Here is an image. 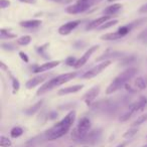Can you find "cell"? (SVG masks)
Here are the masks:
<instances>
[{
    "mask_svg": "<svg viewBox=\"0 0 147 147\" xmlns=\"http://www.w3.org/2000/svg\"><path fill=\"white\" fill-rule=\"evenodd\" d=\"M75 119H76V112L71 111L63 120L59 121L55 126L47 131V139L49 140H55V139L61 138V136L67 134L69 132V128L71 127V125L75 122Z\"/></svg>",
    "mask_w": 147,
    "mask_h": 147,
    "instance_id": "1",
    "label": "cell"
},
{
    "mask_svg": "<svg viewBox=\"0 0 147 147\" xmlns=\"http://www.w3.org/2000/svg\"><path fill=\"white\" fill-rule=\"evenodd\" d=\"M138 69L136 67H128L127 69H125L124 71H122L121 74H119L118 76L112 81L110 85L108 86L106 90L107 95H111L113 93L119 91L121 88H123L124 86H126V84L136 76Z\"/></svg>",
    "mask_w": 147,
    "mask_h": 147,
    "instance_id": "2",
    "label": "cell"
},
{
    "mask_svg": "<svg viewBox=\"0 0 147 147\" xmlns=\"http://www.w3.org/2000/svg\"><path fill=\"white\" fill-rule=\"evenodd\" d=\"M77 76H78V73H77V71H71V73L63 74V75L57 76L55 78L51 79V80H49L47 82H45V84H42V86L37 90L36 96H41V95H43L45 93L53 90V89L57 88V87L61 86V85L69 82L71 80L76 78Z\"/></svg>",
    "mask_w": 147,
    "mask_h": 147,
    "instance_id": "3",
    "label": "cell"
},
{
    "mask_svg": "<svg viewBox=\"0 0 147 147\" xmlns=\"http://www.w3.org/2000/svg\"><path fill=\"white\" fill-rule=\"evenodd\" d=\"M91 128V120L87 117L82 118L79 121L78 125L73 131L71 136L77 140H84L85 137L88 135V132Z\"/></svg>",
    "mask_w": 147,
    "mask_h": 147,
    "instance_id": "4",
    "label": "cell"
},
{
    "mask_svg": "<svg viewBox=\"0 0 147 147\" xmlns=\"http://www.w3.org/2000/svg\"><path fill=\"white\" fill-rule=\"evenodd\" d=\"M146 105H147V99L144 98V97H141L138 101H136V102H134L133 104H131L130 106H129L128 111H127L123 116L120 117V121L121 122H125V121H127L129 118H131V116H132L134 113L142 110Z\"/></svg>",
    "mask_w": 147,
    "mask_h": 147,
    "instance_id": "5",
    "label": "cell"
},
{
    "mask_svg": "<svg viewBox=\"0 0 147 147\" xmlns=\"http://www.w3.org/2000/svg\"><path fill=\"white\" fill-rule=\"evenodd\" d=\"M111 63H112V61H102V63H99L98 65H96V67H92L91 69H89L88 71H86V73H85L84 75L82 76V78L83 79H92V78H94V77L100 75V74L102 73L104 69H106L107 67L111 65Z\"/></svg>",
    "mask_w": 147,
    "mask_h": 147,
    "instance_id": "6",
    "label": "cell"
},
{
    "mask_svg": "<svg viewBox=\"0 0 147 147\" xmlns=\"http://www.w3.org/2000/svg\"><path fill=\"white\" fill-rule=\"evenodd\" d=\"M49 76H51V74H40L38 76L34 77V78L27 81L26 84H25V87H26V89L30 90V89L34 88V87L38 86V85L45 84V83L49 80Z\"/></svg>",
    "mask_w": 147,
    "mask_h": 147,
    "instance_id": "7",
    "label": "cell"
},
{
    "mask_svg": "<svg viewBox=\"0 0 147 147\" xmlns=\"http://www.w3.org/2000/svg\"><path fill=\"white\" fill-rule=\"evenodd\" d=\"M82 22L81 20H73V21H69V22L65 23L61 26H59V33L61 35H69V33L73 30L77 28V27L80 25V23Z\"/></svg>",
    "mask_w": 147,
    "mask_h": 147,
    "instance_id": "8",
    "label": "cell"
},
{
    "mask_svg": "<svg viewBox=\"0 0 147 147\" xmlns=\"http://www.w3.org/2000/svg\"><path fill=\"white\" fill-rule=\"evenodd\" d=\"M98 49H99V45H93V47H89L88 51H87L86 53H85L84 55H83L82 57H81L80 59H78V61H77L75 67H76V69H79V67H83L84 65H86L87 61H88L89 59L91 57V55H92L96 51H98Z\"/></svg>",
    "mask_w": 147,
    "mask_h": 147,
    "instance_id": "9",
    "label": "cell"
},
{
    "mask_svg": "<svg viewBox=\"0 0 147 147\" xmlns=\"http://www.w3.org/2000/svg\"><path fill=\"white\" fill-rule=\"evenodd\" d=\"M112 18H113V16H110V15H104V16H101V17H99V18L95 19V20L91 21V22L86 26V29L87 30H92V29L99 28L101 25H103L104 23H106L107 21L111 20Z\"/></svg>",
    "mask_w": 147,
    "mask_h": 147,
    "instance_id": "10",
    "label": "cell"
},
{
    "mask_svg": "<svg viewBox=\"0 0 147 147\" xmlns=\"http://www.w3.org/2000/svg\"><path fill=\"white\" fill-rule=\"evenodd\" d=\"M59 63H61V61H47V63H42V65L35 67L34 69H33L32 73H34V74L45 73V71H49V69H55V67H57V65H59Z\"/></svg>",
    "mask_w": 147,
    "mask_h": 147,
    "instance_id": "11",
    "label": "cell"
},
{
    "mask_svg": "<svg viewBox=\"0 0 147 147\" xmlns=\"http://www.w3.org/2000/svg\"><path fill=\"white\" fill-rule=\"evenodd\" d=\"M99 93H100V87L99 86L93 87L91 90H89L88 92L84 95V97H83V101H84V102L89 106V105H91L93 102H94V100L97 98V96L99 95Z\"/></svg>",
    "mask_w": 147,
    "mask_h": 147,
    "instance_id": "12",
    "label": "cell"
},
{
    "mask_svg": "<svg viewBox=\"0 0 147 147\" xmlns=\"http://www.w3.org/2000/svg\"><path fill=\"white\" fill-rule=\"evenodd\" d=\"M89 10V8L85 5H82L80 3L76 2L75 4L73 5H69L65 8V11L69 14H79V13H83L85 11Z\"/></svg>",
    "mask_w": 147,
    "mask_h": 147,
    "instance_id": "13",
    "label": "cell"
},
{
    "mask_svg": "<svg viewBox=\"0 0 147 147\" xmlns=\"http://www.w3.org/2000/svg\"><path fill=\"white\" fill-rule=\"evenodd\" d=\"M124 53L120 51H113V53H106L99 57L96 59L97 61H111V59H120V57H125Z\"/></svg>",
    "mask_w": 147,
    "mask_h": 147,
    "instance_id": "14",
    "label": "cell"
},
{
    "mask_svg": "<svg viewBox=\"0 0 147 147\" xmlns=\"http://www.w3.org/2000/svg\"><path fill=\"white\" fill-rule=\"evenodd\" d=\"M83 88H84V85H75V86L65 87V88H61V90L57 91V94L59 96H63V95H67V94H74V93H77L79 91H81Z\"/></svg>",
    "mask_w": 147,
    "mask_h": 147,
    "instance_id": "15",
    "label": "cell"
},
{
    "mask_svg": "<svg viewBox=\"0 0 147 147\" xmlns=\"http://www.w3.org/2000/svg\"><path fill=\"white\" fill-rule=\"evenodd\" d=\"M121 8H122V4H120V3H113L112 5L107 6L106 8L103 10V13H104V15L114 16V14H116Z\"/></svg>",
    "mask_w": 147,
    "mask_h": 147,
    "instance_id": "16",
    "label": "cell"
},
{
    "mask_svg": "<svg viewBox=\"0 0 147 147\" xmlns=\"http://www.w3.org/2000/svg\"><path fill=\"white\" fill-rule=\"evenodd\" d=\"M19 24L24 28H35V27H38L41 24V21L37 20V19H29V20L21 21Z\"/></svg>",
    "mask_w": 147,
    "mask_h": 147,
    "instance_id": "17",
    "label": "cell"
},
{
    "mask_svg": "<svg viewBox=\"0 0 147 147\" xmlns=\"http://www.w3.org/2000/svg\"><path fill=\"white\" fill-rule=\"evenodd\" d=\"M121 38H123V36L118 32V31L106 33V34H104V35H102V36H101V39H102V40H107V41L118 40V39H121Z\"/></svg>",
    "mask_w": 147,
    "mask_h": 147,
    "instance_id": "18",
    "label": "cell"
},
{
    "mask_svg": "<svg viewBox=\"0 0 147 147\" xmlns=\"http://www.w3.org/2000/svg\"><path fill=\"white\" fill-rule=\"evenodd\" d=\"M42 104H43V100L38 101V102L35 103L34 105H32V106L29 107L28 109H26V110H25V114L29 115V116H31V115H34L36 112H38V110L41 108Z\"/></svg>",
    "mask_w": 147,
    "mask_h": 147,
    "instance_id": "19",
    "label": "cell"
},
{
    "mask_svg": "<svg viewBox=\"0 0 147 147\" xmlns=\"http://www.w3.org/2000/svg\"><path fill=\"white\" fill-rule=\"evenodd\" d=\"M135 87H136V91L144 90L147 87V80L143 78V77H138V78L135 80Z\"/></svg>",
    "mask_w": 147,
    "mask_h": 147,
    "instance_id": "20",
    "label": "cell"
},
{
    "mask_svg": "<svg viewBox=\"0 0 147 147\" xmlns=\"http://www.w3.org/2000/svg\"><path fill=\"white\" fill-rule=\"evenodd\" d=\"M100 130H94L92 132H90L86 137H85L84 140H87V142H93V141H96L98 139V137L100 136Z\"/></svg>",
    "mask_w": 147,
    "mask_h": 147,
    "instance_id": "21",
    "label": "cell"
},
{
    "mask_svg": "<svg viewBox=\"0 0 147 147\" xmlns=\"http://www.w3.org/2000/svg\"><path fill=\"white\" fill-rule=\"evenodd\" d=\"M8 74H9V77H10V79H11V85H12L13 93L15 94V93L18 92L19 89H20V83H19V81L17 80L15 77H13L10 73H8Z\"/></svg>",
    "mask_w": 147,
    "mask_h": 147,
    "instance_id": "22",
    "label": "cell"
},
{
    "mask_svg": "<svg viewBox=\"0 0 147 147\" xmlns=\"http://www.w3.org/2000/svg\"><path fill=\"white\" fill-rule=\"evenodd\" d=\"M30 41H31L30 35H23V36L19 37L18 39H16V43L19 45H27L30 43Z\"/></svg>",
    "mask_w": 147,
    "mask_h": 147,
    "instance_id": "23",
    "label": "cell"
},
{
    "mask_svg": "<svg viewBox=\"0 0 147 147\" xmlns=\"http://www.w3.org/2000/svg\"><path fill=\"white\" fill-rule=\"evenodd\" d=\"M118 22H119V21L117 20V19H111V20L107 21V22H106V23H104L103 25H101V26L99 27L98 29H100V30L108 29V28H110V27H112V26H114V25H116Z\"/></svg>",
    "mask_w": 147,
    "mask_h": 147,
    "instance_id": "24",
    "label": "cell"
},
{
    "mask_svg": "<svg viewBox=\"0 0 147 147\" xmlns=\"http://www.w3.org/2000/svg\"><path fill=\"white\" fill-rule=\"evenodd\" d=\"M23 133V129L21 127H14L12 128V130L10 131V135L13 138H17V137L21 136Z\"/></svg>",
    "mask_w": 147,
    "mask_h": 147,
    "instance_id": "25",
    "label": "cell"
},
{
    "mask_svg": "<svg viewBox=\"0 0 147 147\" xmlns=\"http://www.w3.org/2000/svg\"><path fill=\"white\" fill-rule=\"evenodd\" d=\"M146 121H147V113L146 114H143V115H141V116H139L138 118L133 122L132 126H134V127L139 126V125L143 124V123L146 122Z\"/></svg>",
    "mask_w": 147,
    "mask_h": 147,
    "instance_id": "26",
    "label": "cell"
},
{
    "mask_svg": "<svg viewBox=\"0 0 147 147\" xmlns=\"http://www.w3.org/2000/svg\"><path fill=\"white\" fill-rule=\"evenodd\" d=\"M132 30V29L130 28V27H129V25L128 24H125V25H122V26H120L118 28V32L120 33L121 35H122L123 37L125 36V35H127L128 34L129 32H130V31Z\"/></svg>",
    "mask_w": 147,
    "mask_h": 147,
    "instance_id": "27",
    "label": "cell"
},
{
    "mask_svg": "<svg viewBox=\"0 0 147 147\" xmlns=\"http://www.w3.org/2000/svg\"><path fill=\"white\" fill-rule=\"evenodd\" d=\"M1 33V38L2 39H5V38H15L16 37V34H13V33H9L8 31H6L5 29H1L0 31Z\"/></svg>",
    "mask_w": 147,
    "mask_h": 147,
    "instance_id": "28",
    "label": "cell"
},
{
    "mask_svg": "<svg viewBox=\"0 0 147 147\" xmlns=\"http://www.w3.org/2000/svg\"><path fill=\"white\" fill-rule=\"evenodd\" d=\"M0 146L1 147H9L11 146V141L7 137L1 136L0 137Z\"/></svg>",
    "mask_w": 147,
    "mask_h": 147,
    "instance_id": "29",
    "label": "cell"
},
{
    "mask_svg": "<svg viewBox=\"0 0 147 147\" xmlns=\"http://www.w3.org/2000/svg\"><path fill=\"white\" fill-rule=\"evenodd\" d=\"M77 61H78V59H77L75 57H67V59H65V65H69V67H75Z\"/></svg>",
    "mask_w": 147,
    "mask_h": 147,
    "instance_id": "30",
    "label": "cell"
},
{
    "mask_svg": "<svg viewBox=\"0 0 147 147\" xmlns=\"http://www.w3.org/2000/svg\"><path fill=\"white\" fill-rule=\"evenodd\" d=\"M135 61V57H133V55H130V57H125L124 59L121 61V63H120V65H128V63H133V61Z\"/></svg>",
    "mask_w": 147,
    "mask_h": 147,
    "instance_id": "31",
    "label": "cell"
},
{
    "mask_svg": "<svg viewBox=\"0 0 147 147\" xmlns=\"http://www.w3.org/2000/svg\"><path fill=\"white\" fill-rule=\"evenodd\" d=\"M47 47H49L47 43H45V45L37 47V51H38V53H40V55H42V57H45V59H47V53H45V51H47Z\"/></svg>",
    "mask_w": 147,
    "mask_h": 147,
    "instance_id": "32",
    "label": "cell"
},
{
    "mask_svg": "<svg viewBox=\"0 0 147 147\" xmlns=\"http://www.w3.org/2000/svg\"><path fill=\"white\" fill-rule=\"evenodd\" d=\"M137 132H138V129H137V128H131V129H129V130L127 131V132L125 133L123 136H124L125 138H130V137L134 136Z\"/></svg>",
    "mask_w": 147,
    "mask_h": 147,
    "instance_id": "33",
    "label": "cell"
},
{
    "mask_svg": "<svg viewBox=\"0 0 147 147\" xmlns=\"http://www.w3.org/2000/svg\"><path fill=\"white\" fill-rule=\"evenodd\" d=\"M138 39L143 43H147V28L138 35Z\"/></svg>",
    "mask_w": 147,
    "mask_h": 147,
    "instance_id": "34",
    "label": "cell"
},
{
    "mask_svg": "<svg viewBox=\"0 0 147 147\" xmlns=\"http://www.w3.org/2000/svg\"><path fill=\"white\" fill-rule=\"evenodd\" d=\"M1 47H2V49H4V51H14L15 49V47L14 45H12V43H2L1 45Z\"/></svg>",
    "mask_w": 147,
    "mask_h": 147,
    "instance_id": "35",
    "label": "cell"
},
{
    "mask_svg": "<svg viewBox=\"0 0 147 147\" xmlns=\"http://www.w3.org/2000/svg\"><path fill=\"white\" fill-rule=\"evenodd\" d=\"M19 57H20V59H22L24 63H28V61H29L28 55H27L24 51H19Z\"/></svg>",
    "mask_w": 147,
    "mask_h": 147,
    "instance_id": "36",
    "label": "cell"
},
{
    "mask_svg": "<svg viewBox=\"0 0 147 147\" xmlns=\"http://www.w3.org/2000/svg\"><path fill=\"white\" fill-rule=\"evenodd\" d=\"M9 5H10V1H8V0H0V7L2 9H5Z\"/></svg>",
    "mask_w": 147,
    "mask_h": 147,
    "instance_id": "37",
    "label": "cell"
},
{
    "mask_svg": "<svg viewBox=\"0 0 147 147\" xmlns=\"http://www.w3.org/2000/svg\"><path fill=\"white\" fill-rule=\"evenodd\" d=\"M139 12H141V13H146L147 12V4L143 5V6L141 7L140 9H139Z\"/></svg>",
    "mask_w": 147,
    "mask_h": 147,
    "instance_id": "38",
    "label": "cell"
},
{
    "mask_svg": "<svg viewBox=\"0 0 147 147\" xmlns=\"http://www.w3.org/2000/svg\"><path fill=\"white\" fill-rule=\"evenodd\" d=\"M53 2H57V3H67V2H71V0H51Z\"/></svg>",
    "mask_w": 147,
    "mask_h": 147,
    "instance_id": "39",
    "label": "cell"
},
{
    "mask_svg": "<svg viewBox=\"0 0 147 147\" xmlns=\"http://www.w3.org/2000/svg\"><path fill=\"white\" fill-rule=\"evenodd\" d=\"M0 65H1V67H2L3 69H6V71H8V69H7L6 67H5V65H4V63H0Z\"/></svg>",
    "mask_w": 147,
    "mask_h": 147,
    "instance_id": "40",
    "label": "cell"
},
{
    "mask_svg": "<svg viewBox=\"0 0 147 147\" xmlns=\"http://www.w3.org/2000/svg\"><path fill=\"white\" fill-rule=\"evenodd\" d=\"M126 144H127V142H123V143H121V144H119L117 147H125L126 146Z\"/></svg>",
    "mask_w": 147,
    "mask_h": 147,
    "instance_id": "41",
    "label": "cell"
},
{
    "mask_svg": "<svg viewBox=\"0 0 147 147\" xmlns=\"http://www.w3.org/2000/svg\"><path fill=\"white\" fill-rule=\"evenodd\" d=\"M109 3H112V2H115V1H118V0H107Z\"/></svg>",
    "mask_w": 147,
    "mask_h": 147,
    "instance_id": "42",
    "label": "cell"
},
{
    "mask_svg": "<svg viewBox=\"0 0 147 147\" xmlns=\"http://www.w3.org/2000/svg\"><path fill=\"white\" fill-rule=\"evenodd\" d=\"M143 147H147V145H145V146H143Z\"/></svg>",
    "mask_w": 147,
    "mask_h": 147,
    "instance_id": "43",
    "label": "cell"
},
{
    "mask_svg": "<svg viewBox=\"0 0 147 147\" xmlns=\"http://www.w3.org/2000/svg\"><path fill=\"white\" fill-rule=\"evenodd\" d=\"M20 1H25V0H20Z\"/></svg>",
    "mask_w": 147,
    "mask_h": 147,
    "instance_id": "44",
    "label": "cell"
}]
</instances>
